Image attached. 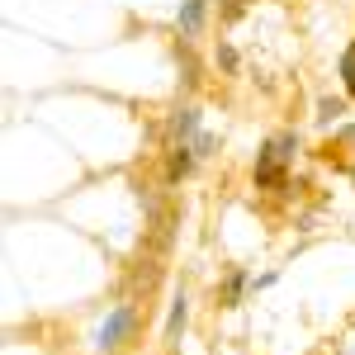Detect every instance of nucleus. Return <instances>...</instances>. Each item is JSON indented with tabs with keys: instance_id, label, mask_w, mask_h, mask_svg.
<instances>
[{
	"instance_id": "obj_8",
	"label": "nucleus",
	"mask_w": 355,
	"mask_h": 355,
	"mask_svg": "<svg viewBox=\"0 0 355 355\" xmlns=\"http://www.w3.org/2000/svg\"><path fill=\"white\" fill-rule=\"evenodd\" d=\"M194 128H199V114H194V110H180L175 119H171V133H175V137H190Z\"/></svg>"
},
{
	"instance_id": "obj_2",
	"label": "nucleus",
	"mask_w": 355,
	"mask_h": 355,
	"mask_svg": "<svg viewBox=\"0 0 355 355\" xmlns=\"http://www.w3.org/2000/svg\"><path fill=\"white\" fill-rule=\"evenodd\" d=\"M294 147H299L294 133H279V137H270V142L261 147V162H256V185H261V190L284 185V162L294 157Z\"/></svg>"
},
{
	"instance_id": "obj_9",
	"label": "nucleus",
	"mask_w": 355,
	"mask_h": 355,
	"mask_svg": "<svg viewBox=\"0 0 355 355\" xmlns=\"http://www.w3.org/2000/svg\"><path fill=\"white\" fill-rule=\"evenodd\" d=\"M341 114H346V100H322L318 105V123H336Z\"/></svg>"
},
{
	"instance_id": "obj_1",
	"label": "nucleus",
	"mask_w": 355,
	"mask_h": 355,
	"mask_svg": "<svg viewBox=\"0 0 355 355\" xmlns=\"http://www.w3.org/2000/svg\"><path fill=\"white\" fill-rule=\"evenodd\" d=\"M133 327H137V308L133 303H114L110 313H105V322L95 327V351L100 355L123 351V341L133 336Z\"/></svg>"
},
{
	"instance_id": "obj_6",
	"label": "nucleus",
	"mask_w": 355,
	"mask_h": 355,
	"mask_svg": "<svg viewBox=\"0 0 355 355\" xmlns=\"http://www.w3.org/2000/svg\"><path fill=\"white\" fill-rule=\"evenodd\" d=\"M185 294L175 299V308H171V322H166V346H180V327H185Z\"/></svg>"
},
{
	"instance_id": "obj_3",
	"label": "nucleus",
	"mask_w": 355,
	"mask_h": 355,
	"mask_svg": "<svg viewBox=\"0 0 355 355\" xmlns=\"http://www.w3.org/2000/svg\"><path fill=\"white\" fill-rule=\"evenodd\" d=\"M194 166V152L180 142V147H171V157H166V180H185Z\"/></svg>"
},
{
	"instance_id": "obj_11",
	"label": "nucleus",
	"mask_w": 355,
	"mask_h": 355,
	"mask_svg": "<svg viewBox=\"0 0 355 355\" xmlns=\"http://www.w3.org/2000/svg\"><path fill=\"white\" fill-rule=\"evenodd\" d=\"M351 180H355V166H351Z\"/></svg>"
},
{
	"instance_id": "obj_5",
	"label": "nucleus",
	"mask_w": 355,
	"mask_h": 355,
	"mask_svg": "<svg viewBox=\"0 0 355 355\" xmlns=\"http://www.w3.org/2000/svg\"><path fill=\"white\" fill-rule=\"evenodd\" d=\"M242 289H246V270H232L227 279H223V289H218V303H223V308H237Z\"/></svg>"
},
{
	"instance_id": "obj_10",
	"label": "nucleus",
	"mask_w": 355,
	"mask_h": 355,
	"mask_svg": "<svg viewBox=\"0 0 355 355\" xmlns=\"http://www.w3.org/2000/svg\"><path fill=\"white\" fill-rule=\"evenodd\" d=\"M218 62L227 67V71H232V67H237V53H232V48H218Z\"/></svg>"
},
{
	"instance_id": "obj_7",
	"label": "nucleus",
	"mask_w": 355,
	"mask_h": 355,
	"mask_svg": "<svg viewBox=\"0 0 355 355\" xmlns=\"http://www.w3.org/2000/svg\"><path fill=\"white\" fill-rule=\"evenodd\" d=\"M341 85H346V100H355V43L341 53Z\"/></svg>"
},
{
	"instance_id": "obj_4",
	"label": "nucleus",
	"mask_w": 355,
	"mask_h": 355,
	"mask_svg": "<svg viewBox=\"0 0 355 355\" xmlns=\"http://www.w3.org/2000/svg\"><path fill=\"white\" fill-rule=\"evenodd\" d=\"M199 28H204V0H185V5H180V33L194 38Z\"/></svg>"
}]
</instances>
